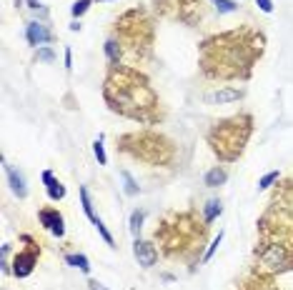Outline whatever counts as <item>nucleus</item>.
Returning a JSON list of instances; mask_svg holds the SVG:
<instances>
[{
	"mask_svg": "<svg viewBox=\"0 0 293 290\" xmlns=\"http://www.w3.org/2000/svg\"><path fill=\"white\" fill-rule=\"evenodd\" d=\"M266 38L253 28H236L201 43V70L211 80H246L263 53Z\"/></svg>",
	"mask_w": 293,
	"mask_h": 290,
	"instance_id": "obj_1",
	"label": "nucleus"
},
{
	"mask_svg": "<svg viewBox=\"0 0 293 290\" xmlns=\"http://www.w3.org/2000/svg\"><path fill=\"white\" fill-rule=\"evenodd\" d=\"M103 95L113 113L143 125H158L166 115L151 80L133 65H113L105 75Z\"/></svg>",
	"mask_w": 293,
	"mask_h": 290,
	"instance_id": "obj_2",
	"label": "nucleus"
},
{
	"mask_svg": "<svg viewBox=\"0 0 293 290\" xmlns=\"http://www.w3.org/2000/svg\"><path fill=\"white\" fill-rule=\"evenodd\" d=\"M206 228L208 223H198L193 213H176L156 228V240L168 258L193 263V253L206 243Z\"/></svg>",
	"mask_w": 293,
	"mask_h": 290,
	"instance_id": "obj_3",
	"label": "nucleus"
},
{
	"mask_svg": "<svg viewBox=\"0 0 293 290\" xmlns=\"http://www.w3.org/2000/svg\"><path fill=\"white\" fill-rule=\"evenodd\" d=\"M261 238L256 243L253 258H256V273L261 275H273V273H286L293 270V235L283 230L281 225H268L263 218L258 223Z\"/></svg>",
	"mask_w": 293,
	"mask_h": 290,
	"instance_id": "obj_4",
	"label": "nucleus"
},
{
	"mask_svg": "<svg viewBox=\"0 0 293 290\" xmlns=\"http://www.w3.org/2000/svg\"><path fill=\"white\" fill-rule=\"evenodd\" d=\"M251 133H253V118L248 113H241V115L218 120L208 130L206 140H208V145H211V150L218 160L236 163L243 155V150L251 140Z\"/></svg>",
	"mask_w": 293,
	"mask_h": 290,
	"instance_id": "obj_5",
	"label": "nucleus"
},
{
	"mask_svg": "<svg viewBox=\"0 0 293 290\" xmlns=\"http://www.w3.org/2000/svg\"><path fill=\"white\" fill-rule=\"evenodd\" d=\"M120 48H123V55L130 53V58H148L151 55V48H153V38H156V30H153V20L148 18L145 10H128L125 15H120V20L115 23V35H113Z\"/></svg>",
	"mask_w": 293,
	"mask_h": 290,
	"instance_id": "obj_6",
	"label": "nucleus"
},
{
	"mask_svg": "<svg viewBox=\"0 0 293 290\" xmlns=\"http://www.w3.org/2000/svg\"><path fill=\"white\" fill-rule=\"evenodd\" d=\"M118 148L128 153L130 158L145 163V165H171L176 148L168 138L153 130H140V133H125L118 140Z\"/></svg>",
	"mask_w": 293,
	"mask_h": 290,
	"instance_id": "obj_7",
	"label": "nucleus"
},
{
	"mask_svg": "<svg viewBox=\"0 0 293 290\" xmlns=\"http://www.w3.org/2000/svg\"><path fill=\"white\" fill-rule=\"evenodd\" d=\"M156 13L171 20H181L186 25H196L203 18V3L201 0H153Z\"/></svg>",
	"mask_w": 293,
	"mask_h": 290,
	"instance_id": "obj_8",
	"label": "nucleus"
},
{
	"mask_svg": "<svg viewBox=\"0 0 293 290\" xmlns=\"http://www.w3.org/2000/svg\"><path fill=\"white\" fill-rule=\"evenodd\" d=\"M38 255H40V248L30 238V245L13 258V275L15 278H28L35 270V265H38Z\"/></svg>",
	"mask_w": 293,
	"mask_h": 290,
	"instance_id": "obj_9",
	"label": "nucleus"
},
{
	"mask_svg": "<svg viewBox=\"0 0 293 290\" xmlns=\"http://www.w3.org/2000/svg\"><path fill=\"white\" fill-rule=\"evenodd\" d=\"M80 203H83V210H85V215H88V220L95 225V230L100 233V238L110 245V248H115V240H113V235H110V230L103 225V220L95 215V210H93V200H90V193H88V188H80Z\"/></svg>",
	"mask_w": 293,
	"mask_h": 290,
	"instance_id": "obj_10",
	"label": "nucleus"
},
{
	"mask_svg": "<svg viewBox=\"0 0 293 290\" xmlns=\"http://www.w3.org/2000/svg\"><path fill=\"white\" fill-rule=\"evenodd\" d=\"M133 255H135L138 265L145 268V270L153 268V265L158 263V250H156V245L148 243V240H140V238H135V243H133Z\"/></svg>",
	"mask_w": 293,
	"mask_h": 290,
	"instance_id": "obj_11",
	"label": "nucleus"
},
{
	"mask_svg": "<svg viewBox=\"0 0 293 290\" xmlns=\"http://www.w3.org/2000/svg\"><path fill=\"white\" fill-rule=\"evenodd\" d=\"M38 220H40V225H43L45 230H50L53 235H58V238H63V235H65L63 215H60L55 208H43V210H38Z\"/></svg>",
	"mask_w": 293,
	"mask_h": 290,
	"instance_id": "obj_12",
	"label": "nucleus"
},
{
	"mask_svg": "<svg viewBox=\"0 0 293 290\" xmlns=\"http://www.w3.org/2000/svg\"><path fill=\"white\" fill-rule=\"evenodd\" d=\"M25 38H28L30 45H43V43H50V40H53V33H50L43 23H28Z\"/></svg>",
	"mask_w": 293,
	"mask_h": 290,
	"instance_id": "obj_13",
	"label": "nucleus"
},
{
	"mask_svg": "<svg viewBox=\"0 0 293 290\" xmlns=\"http://www.w3.org/2000/svg\"><path fill=\"white\" fill-rule=\"evenodd\" d=\"M3 165H5V175H8L10 190H13L18 198H28V185H25V178H23V173H20V170H15V168H10L8 163H3Z\"/></svg>",
	"mask_w": 293,
	"mask_h": 290,
	"instance_id": "obj_14",
	"label": "nucleus"
},
{
	"mask_svg": "<svg viewBox=\"0 0 293 290\" xmlns=\"http://www.w3.org/2000/svg\"><path fill=\"white\" fill-rule=\"evenodd\" d=\"M241 98H243V90H238V88H221V90H216V93L208 95V103H213V105H226V103H236V100H241Z\"/></svg>",
	"mask_w": 293,
	"mask_h": 290,
	"instance_id": "obj_15",
	"label": "nucleus"
},
{
	"mask_svg": "<svg viewBox=\"0 0 293 290\" xmlns=\"http://www.w3.org/2000/svg\"><path fill=\"white\" fill-rule=\"evenodd\" d=\"M43 183H45V188H48V198H50V200H63V198H65V188H63V183L55 180L50 170L43 173Z\"/></svg>",
	"mask_w": 293,
	"mask_h": 290,
	"instance_id": "obj_16",
	"label": "nucleus"
},
{
	"mask_svg": "<svg viewBox=\"0 0 293 290\" xmlns=\"http://www.w3.org/2000/svg\"><path fill=\"white\" fill-rule=\"evenodd\" d=\"M105 55H108L110 68H113V65H120V60H123V48H120V43H118L115 38H110V40L105 43Z\"/></svg>",
	"mask_w": 293,
	"mask_h": 290,
	"instance_id": "obj_17",
	"label": "nucleus"
},
{
	"mask_svg": "<svg viewBox=\"0 0 293 290\" xmlns=\"http://www.w3.org/2000/svg\"><path fill=\"white\" fill-rule=\"evenodd\" d=\"M228 180V173L223 170V168H211L208 173H206V185L208 188H218V185H223Z\"/></svg>",
	"mask_w": 293,
	"mask_h": 290,
	"instance_id": "obj_18",
	"label": "nucleus"
},
{
	"mask_svg": "<svg viewBox=\"0 0 293 290\" xmlns=\"http://www.w3.org/2000/svg\"><path fill=\"white\" fill-rule=\"evenodd\" d=\"M65 263L68 265H73V268H78L80 273H90V263H88V258L83 255V253H70V255H65Z\"/></svg>",
	"mask_w": 293,
	"mask_h": 290,
	"instance_id": "obj_19",
	"label": "nucleus"
},
{
	"mask_svg": "<svg viewBox=\"0 0 293 290\" xmlns=\"http://www.w3.org/2000/svg\"><path fill=\"white\" fill-rule=\"evenodd\" d=\"M221 213H223V203L213 198V200H208V203H206V213H203V220H206V223L211 225V223H213V220H216V218H218Z\"/></svg>",
	"mask_w": 293,
	"mask_h": 290,
	"instance_id": "obj_20",
	"label": "nucleus"
},
{
	"mask_svg": "<svg viewBox=\"0 0 293 290\" xmlns=\"http://www.w3.org/2000/svg\"><path fill=\"white\" fill-rule=\"evenodd\" d=\"M143 220H145V213L143 210H133L130 213V233L138 238V233H140V228H143Z\"/></svg>",
	"mask_w": 293,
	"mask_h": 290,
	"instance_id": "obj_21",
	"label": "nucleus"
},
{
	"mask_svg": "<svg viewBox=\"0 0 293 290\" xmlns=\"http://www.w3.org/2000/svg\"><path fill=\"white\" fill-rule=\"evenodd\" d=\"M93 153L98 158V165H105L108 163V155H105V148H103V135H98V140L93 143Z\"/></svg>",
	"mask_w": 293,
	"mask_h": 290,
	"instance_id": "obj_22",
	"label": "nucleus"
},
{
	"mask_svg": "<svg viewBox=\"0 0 293 290\" xmlns=\"http://www.w3.org/2000/svg\"><path fill=\"white\" fill-rule=\"evenodd\" d=\"M120 178H123V183H125V193H128V195H138V190H140V188H138V183L133 180V175H130L128 170H123V173H120Z\"/></svg>",
	"mask_w": 293,
	"mask_h": 290,
	"instance_id": "obj_23",
	"label": "nucleus"
},
{
	"mask_svg": "<svg viewBox=\"0 0 293 290\" xmlns=\"http://www.w3.org/2000/svg\"><path fill=\"white\" fill-rule=\"evenodd\" d=\"M273 203H281V208H283L286 213H291L293 215V188H288V190H286L281 198H276Z\"/></svg>",
	"mask_w": 293,
	"mask_h": 290,
	"instance_id": "obj_24",
	"label": "nucleus"
},
{
	"mask_svg": "<svg viewBox=\"0 0 293 290\" xmlns=\"http://www.w3.org/2000/svg\"><path fill=\"white\" fill-rule=\"evenodd\" d=\"M213 5H216V10H218V13H223V15H226V13H236V10H238V5H236L233 0H213Z\"/></svg>",
	"mask_w": 293,
	"mask_h": 290,
	"instance_id": "obj_25",
	"label": "nucleus"
},
{
	"mask_svg": "<svg viewBox=\"0 0 293 290\" xmlns=\"http://www.w3.org/2000/svg\"><path fill=\"white\" fill-rule=\"evenodd\" d=\"M278 178H281V175H278V170H271L268 175H263V178L258 180V188H261V190H266V188H271Z\"/></svg>",
	"mask_w": 293,
	"mask_h": 290,
	"instance_id": "obj_26",
	"label": "nucleus"
},
{
	"mask_svg": "<svg viewBox=\"0 0 293 290\" xmlns=\"http://www.w3.org/2000/svg\"><path fill=\"white\" fill-rule=\"evenodd\" d=\"M35 58H38V60H43V63H53V60H55V53H53L50 48H38Z\"/></svg>",
	"mask_w": 293,
	"mask_h": 290,
	"instance_id": "obj_27",
	"label": "nucleus"
},
{
	"mask_svg": "<svg viewBox=\"0 0 293 290\" xmlns=\"http://www.w3.org/2000/svg\"><path fill=\"white\" fill-rule=\"evenodd\" d=\"M90 3H93V0H75V3H73V15L80 18V15L90 8Z\"/></svg>",
	"mask_w": 293,
	"mask_h": 290,
	"instance_id": "obj_28",
	"label": "nucleus"
},
{
	"mask_svg": "<svg viewBox=\"0 0 293 290\" xmlns=\"http://www.w3.org/2000/svg\"><path fill=\"white\" fill-rule=\"evenodd\" d=\"M221 240H223V230H221V233H218V238H216V240H213V243H211V248H208V250H206V255H203V263H206V260H211V258H213V253H216V250H218V245H221Z\"/></svg>",
	"mask_w": 293,
	"mask_h": 290,
	"instance_id": "obj_29",
	"label": "nucleus"
},
{
	"mask_svg": "<svg viewBox=\"0 0 293 290\" xmlns=\"http://www.w3.org/2000/svg\"><path fill=\"white\" fill-rule=\"evenodd\" d=\"M243 290H276V288H271V283H263V280L258 278L256 283H248Z\"/></svg>",
	"mask_w": 293,
	"mask_h": 290,
	"instance_id": "obj_30",
	"label": "nucleus"
},
{
	"mask_svg": "<svg viewBox=\"0 0 293 290\" xmlns=\"http://www.w3.org/2000/svg\"><path fill=\"white\" fill-rule=\"evenodd\" d=\"M258 3V8L263 10V13H273V3L271 0H256Z\"/></svg>",
	"mask_w": 293,
	"mask_h": 290,
	"instance_id": "obj_31",
	"label": "nucleus"
},
{
	"mask_svg": "<svg viewBox=\"0 0 293 290\" xmlns=\"http://www.w3.org/2000/svg\"><path fill=\"white\" fill-rule=\"evenodd\" d=\"M88 290H108V288H103L98 280H88Z\"/></svg>",
	"mask_w": 293,
	"mask_h": 290,
	"instance_id": "obj_32",
	"label": "nucleus"
},
{
	"mask_svg": "<svg viewBox=\"0 0 293 290\" xmlns=\"http://www.w3.org/2000/svg\"><path fill=\"white\" fill-rule=\"evenodd\" d=\"M65 68H73V58H70V48H65Z\"/></svg>",
	"mask_w": 293,
	"mask_h": 290,
	"instance_id": "obj_33",
	"label": "nucleus"
},
{
	"mask_svg": "<svg viewBox=\"0 0 293 290\" xmlns=\"http://www.w3.org/2000/svg\"><path fill=\"white\" fill-rule=\"evenodd\" d=\"M28 8H33V10H38V8H40V0H28Z\"/></svg>",
	"mask_w": 293,
	"mask_h": 290,
	"instance_id": "obj_34",
	"label": "nucleus"
},
{
	"mask_svg": "<svg viewBox=\"0 0 293 290\" xmlns=\"http://www.w3.org/2000/svg\"><path fill=\"white\" fill-rule=\"evenodd\" d=\"M100 3H105V0H100Z\"/></svg>",
	"mask_w": 293,
	"mask_h": 290,
	"instance_id": "obj_35",
	"label": "nucleus"
}]
</instances>
